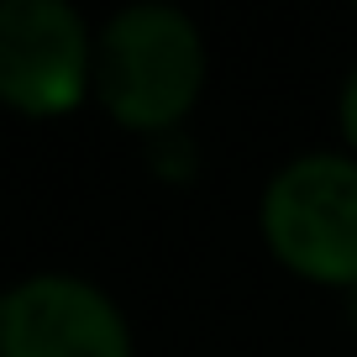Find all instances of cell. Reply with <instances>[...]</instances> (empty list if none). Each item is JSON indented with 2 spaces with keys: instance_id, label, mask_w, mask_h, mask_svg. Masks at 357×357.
<instances>
[{
  "instance_id": "obj_1",
  "label": "cell",
  "mask_w": 357,
  "mask_h": 357,
  "mask_svg": "<svg viewBox=\"0 0 357 357\" xmlns=\"http://www.w3.org/2000/svg\"><path fill=\"white\" fill-rule=\"evenodd\" d=\"M95 89L132 132H158L190 116L205 89V32L184 6L137 0L105 16L95 37Z\"/></svg>"
},
{
  "instance_id": "obj_2",
  "label": "cell",
  "mask_w": 357,
  "mask_h": 357,
  "mask_svg": "<svg viewBox=\"0 0 357 357\" xmlns=\"http://www.w3.org/2000/svg\"><path fill=\"white\" fill-rule=\"evenodd\" d=\"M257 226L284 268L321 284H357V153H294L257 200Z\"/></svg>"
},
{
  "instance_id": "obj_3",
  "label": "cell",
  "mask_w": 357,
  "mask_h": 357,
  "mask_svg": "<svg viewBox=\"0 0 357 357\" xmlns=\"http://www.w3.org/2000/svg\"><path fill=\"white\" fill-rule=\"evenodd\" d=\"M95 79V37L68 0H0V100L63 116Z\"/></svg>"
},
{
  "instance_id": "obj_4",
  "label": "cell",
  "mask_w": 357,
  "mask_h": 357,
  "mask_svg": "<svg viewBox=\"0 0 357 357\" xmlns=\"http://www.w3.org/2000/svg\"><path fill=\"white\" fill-rule=\"evenodd\" d=\"M0 357H132V326L95 279L53 268L6 289Z\"/></svg>"
},
{
  "instance_id": "obj_5",
  "label": "cell",
  "mask_w": 357,
  "mask_h": 357,
  "mask_svg": "<svg viewBox=\"0 0 357 357\" xmlns=\"http://www.w3.org/2000/svg\"><path fill=\"white\" fill-rule=\"evenodd\" d=\"M336 121H342V137L357 147V63H352V74L342 79V95H336Z\"/></svg>"
},
{
  "instance_id": "obj_6",
  "label": "cell",
  "mask_w": 357,
  "mask_h": 357,
  "mask_svg": "<svg viewBox=\"0 0 357 357\" xmlns=\"http://www.w3.org/2000/svg\"><path fill=\"white\" fill-rule=\"evenodd\" d=\"M347 315H352V326H357V284L347 289Z\"/></svg>"
},
{
  "instance_id": "obj_7",
  "label": "cell",
  "mask_w": 357,
  "mask_h": 357,
  "mask_svg": "<svg viewBox=\"0 0 357 357\" xmlns=\"http://www.w3.org/2000/svg\"><path fill=\"white\" fill-rule=\"evenodd\" d=\"M0 315H6V289H0Z\"/></svg>"
}]
</instances>
